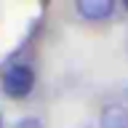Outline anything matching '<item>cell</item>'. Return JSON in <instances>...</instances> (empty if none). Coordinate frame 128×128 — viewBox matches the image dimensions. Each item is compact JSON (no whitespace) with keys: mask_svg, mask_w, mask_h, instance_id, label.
Segmentation results:
<instances>
[{"mask_svg":"<svg viewBox=\"0 0 128 128\" xmlns=\"http://www.w3.org/2000/svg\"><path fill=\"white\" fill-rule=\"evenodd\" d=\"M32 86H35V75H32V70L24 67V64L8 67L6 75H3V91H6L11 99H24V96H30Z\"/></svg>","mask_w":128,"mask_h":128,"instance_id":"cell-1","label":"cell"},{"mask_svg":"<svg viewBox=\"0 0 128 128\" xmlns=\"http://www.w3.org/2000/svg\"><path fill=\"white\" fill-rule=\"evenodd\" d=\"M115 11V0H78V14L83 19H107Z\"/></svg>","mask_w":128,"mask_h":128,"instance_id":"cell-2","label":"cell"},{"mask_svg":"<svg viewBox=\"0 0 128 128\" xmlns=\"http://www.w3.org/2000/svg\"><path fill=\"white\" fill-rule=\"evenodd\" d=\"M102 128H128V107L123 104H107L99 115Z\"/></svg>","mask_w":128,"mask_h":128,"instance_id":"cell-3","label":"cell"},{"mask_svg":"<svg viewBox=\"0 0 128 128\" xmlns=\"http://www.w3.org/2000/svg\"><path fill=\"white\" fill-rule=\"evenodd\" d=\"M14 128H43V123H40L38 118H24V120H19Z\"/></svg>","mask_w":128,"mask_h":128,"instance_id":"cell-4","label":"cell"},{"mask_svg":"<svg viewBox=\"0 0 128 128\" xmlns=\"http://www.w3.org/2000/svg\"><path fill=\"white\" fill-rule=\"evenodd\" d=\"M0 128H3V115H0Z\"/></svg>","mask_w":128,"mask_h":128,"instance_id":"cell-5","label":"cell"},{"mask_svg":"<svg viewBox=\"0 0 128 128\" xmlns=\"http://www.w3.org/2000/svg\"><path fill=\"white\" fill-rule=\"evenodd\" d=\"M126 8H128V0H126Z\"/></svg>","mask_w":128,"mask_h":128,"instance_id":"cell-6","label":"cell"}]
</instances>
